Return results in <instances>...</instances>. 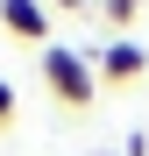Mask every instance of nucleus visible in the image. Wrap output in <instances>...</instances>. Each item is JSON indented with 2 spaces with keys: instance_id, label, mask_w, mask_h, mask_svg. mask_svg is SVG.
<instances>
[{
  "instance_id": "f257e3e1",
  "label": "nucleus",
  "mask_w": 149,
  "mask_h": 156,
  "mask_svg": "<svg viewBox=\"0 0 149 156\" xmlns=\"http://www.w3.org/2000/svg\"><path fill=\"white\" fill-rule=\"evenodd\" d=\"M43 85H50V99L71 107V114H85L92 99H99L92 57H78V50H64V43H43Z\"/></svg>"
},
{
  "instance_id": "f03ea898",
  "label": "nucleus",
  "mask_w": 149,
  "mask_h": 156,
  "mask_svg": "<svg viewBox=\"0 0 149 156\" xmlns=\"http://www.w3.org/2000/svg\"><path fill=\"white\" fill-rule=\"evenodd\" d=\"M142 71H149V50H142L135 36H114V43L92 57V78H99V85H142Z\"/></svg>"
},
{
  "instance_id": "7ed1b4c3",
  "label": "nucleus",
  "mask_w": 149,
  "mask_h": 156,
  "mask_svg": "<svg viewBox=\"0 0 149 156\" xmlns=\"http://www.w3.org/2000/svg\"><path fill=\"white\" fill-rule=\"evenodd\" d=\"M0 29L43 50L50 43V7H43V0H0Z\"/></svg>"
},
{
  "instance_id": "20e7f679",
  "label": "nucleus",
  "mask_w": 149,
  "mask_h": 156,
  "mask_svg": "<svg viewBox=\"0 0 149 156\" xmlns=\"http://www.w3.org/2000/svg\"><path fill=\"white\" fill-rule=\"evenodd\" d=\"M92 7H99V14H107V21H114V29H128V21L142 14V0H92Z\"/></svg>"
},
{
  "instance_id": "39448f33",
  "label": "nucleus",
  "mask_w": 149,
  "mask_h": 156,
  "mask_svg": "<svg viewBox=\"0 0 149 156\" xmlns=\"http://www.w3.org/2000/svg\"><path fill=\"white\" fill-rule=\"evenodd\" d=\"M14 114H21V99H14V85H7V78H0V135L14 128Z\"/></svg>"
},
{
  "instance_id": "423d86ee",
  "label": "nucleus",
  "mask_w": 149,
  "mask_h": 156,
  "mask_svg": "<svg viewBox=\"0 0 149 156\" xmlns=\"http://www.w3.org/2000/svg\"><path fill=\"white\" fill-rule=\"evenodd\" d=\"M50 7H92V0H50Z\"/></svg>"
},
{
  "instance_id": "0eeeda50",
  "label": "nucleus",
  "mask_w": 149,
  "mask_h": 156,
  "mask_svg": "<svg viewBox=\"0 0 149 156\" xmlns=\"http://www.w3.org/2000/svg\"><path fill=\"white\" fill-rule=\"evenodd\" d=\"M99 156H107V149H99Z\"/></svg>"
}]
</instances>
